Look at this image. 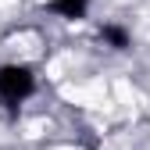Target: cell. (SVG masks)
I'll return each instance as SVG.
<instances>
[{
    "instance_id": "obj_1",
    "label": "cell",
    "mask_w": 150,
    "mask_h": 150,
    "mask_svg": "<svg viewBox=\"0 0 150 150\" xmlns=\"http://www.w3.org/2000/svg\"><path fill=\"white\" fill-rule=\"evenodd\" d=\"M36 93V75L29 64H4L0 68V100L18 107Z\"/></svg>"
},
{
    "instance_id": "obj_2",
    "label": "cell",
    "mask_w": 150,
    "mask_h": 150,
    "mask_svg": "<svg viewBox=\"0 0 150 150\" xmlns=\"http://www.w3.org/2000/svg\"><path fill=\"white\" fill-rule=\"evenodd\" d=\"M100 40H104L111 50H129V47H132V36H129V29H125V25H115V22L100 25Z\"/></svg>"
},
{
    "instance_id": "obj_3",
    "label": "cell",
    "mask_w": 150,
    "mask_h": 150,
    "mask_svg": "<svg viewBox=\"0 0 150 150\" xmlns=\"http://www.w3.org/2000/svg\"><path fill=\"white\" fill-rule=\"evenodd\" d=\"M50 11L54 14H61V18H86L89 11V0H50Z\"/></svg>"
}]
</instances>
